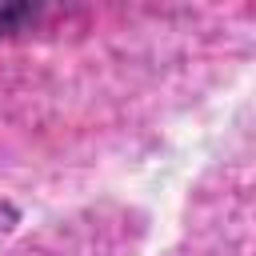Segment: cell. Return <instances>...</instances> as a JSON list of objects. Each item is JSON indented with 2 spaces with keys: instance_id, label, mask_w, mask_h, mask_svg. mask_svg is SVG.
Segmentation results:
<instances>
[{
  "instance_id": "1",
  "label": "cell",
  "mask_w": 256,
  "mask_h": 256,
  "mask_svg": "<svg viewBox=\"0 0 256 256\" xmlns=\"http://www.w3.org/2000/svg\"><path fill=\"white\" fill-rule=\"evenodd\" d=\"M32 8H20V4H0V32H12L20 20H28Z\"/></svg>"
}]
</instances>
